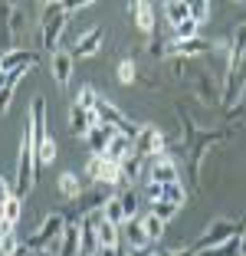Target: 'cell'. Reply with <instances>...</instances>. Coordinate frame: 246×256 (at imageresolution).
I'll return each mask as SVG.
<instances>
[{
	"mask_svg": "<svg viewBox=\"0 0 246 256\" xmlns=\"http://www.w3.org/2000/svg\"><path fill=\"white\" fill-rule=\"evenodd\" d=\"M102 40H105V30L102 26H92V30H86L69 46V53H72V60H89V56H96L102 50Z\"/></svg>",
	"mask_w": 246,
	"mask_h": 256,
	"instance_id": "obj_9",
	"label": "cell"
},
{
	"mask_svg": "<svg viewBox=\"0 0 246 256\" xmlns=\"http://www.w3.org/2000/svg\"><path fill=\"white\" fill-rule=\"evenodd\" d=\"M36 62H40V53L30 50V46H26V50H10V53L0 56V69H4V72H26V69L36 66Z\"/></svg>",
	"mask_w": 246,
	"mask_h": 256,
	"instance_id": "obj_11",
	"label": "cell"
},
{
	"mask_svg": "<svg viewBox=\"0 0 246 256\" xmlns=\"http://www.w3.org/2000/svg\"><path fill=\"white\" fill-rule=\"evenodd\" d=\"M52 79H56V86H66L72 79V53L69 50H56L52 53Z\"/></svg>",
	"mask_w": 246,
	"mask_h": 256,
	"instance_id": "obj_17",
	"label": "cell"
},
{
	"mask_svg": "<svg viewBox=\"0 0 246 256\" xmlns=\"http://www.w3.org/2000/svg\"><path fill=\"white\" fill-rule=\"evenodd\" d=\"M102 220V210H89L79 217V240H82V256H98V234L96 226Z\"/></svg>",
	"mask_w": 246,
	"mask_h": 256,
	"instance_id": "obj_8",
	"label": "cell"
},
{
	"mask_svg": "<svg viewBox=\"0 0 246 256\" xmlns=\"http://www.w3.org/2000/svg\"><path fill=\"white\" fill-rule=\"evenodd\" d=\"M86 174H89L92 181H98V184H108V188H118V190L128 188L122 164L108 161L105 154H89V161H86Z\"/></svg>",
	"mask_w": 246,
	"mask_h": 256,
	"instance_id": "obj_5",
	"label": "cell"
},
{
	"mask_svg": "<svg viewBox=\"0 0 246 256\" xmlns=\"http://www.w3.org/2000/svg\"><path fill=\"white\" fill-rule=\"evenodd\" d=\"M96 234H98V250H112V246H122V226L118 224H108V220H98L96 226Z\"/></svg>",
	"mask_w": 246,
	"mask_h": 256,
	"instance_id": "obj_20",
	"label": "cell"
},
{
	"mask_svg": "<svg viewBox=\"0 0 246 256\" xmlns=\"http://www.w3.org/2000/svg\"><path fill=\"white\" fill-rule=\"evenodd\" d=\"M243 226L236 224V220H230V217H220V220H210L207 224V230H204L200 236H197L194 243H190V253H207V250H214V246H224L226 240H233V236L240 234Z\"/></svg>",
	"mask_w": 246,
	"mask_h": 256,
	"instance_id": "obj_4",
	"label": "cell"
},
{
	"mask_svg": "<svg viewBox=\"0 0 246 256\" xmlns=\"http://www.w3.org/2000/svg\"><path fill=\"white\" fill-rule=\"evenodd\" d=\"M56 256H82V240H79V224H66L60 236V246H56Z\"/></svg>",
	"mask_w": 246,
	"mask_h": 256,
	"instance_id": "obj_16",
	"label": "cell"
},
{
	"mask_svg": "<svg viewBox=\"0 0 246 256\" xmlns=\"http://www.w3.org/2000/svg\"><path fill=\"white\" fill-rule=\"evenodd\" d=\"M10 197H16V194H14V184H10L7 178H0V207H4Z\"/></svg>",
	"mask_w": 246,
	"mask_h": 256,
	"instance_id": "obj_36",
	"label": "cell"
},
{
	"mask_svg": "<svg viewBox=\"0 0 246 256\" xmlns=\"http://www.w3.org/2000/svg\"><path fill=\"white\" fill-rule=\"evenodd\" d=\"M96 125H102L98 122V115H96V108H82V106H69V128H72V135H79V138H86L89 135V128H96Z\"/></svg>",
	"mask_w": 246,
	"mask_h": 256,
	"instance_id": "obj_12",
	"label": "cell"
},
{
	"mask_svg": "<svg viewBox=\"0 0 246 256\" xmlns=\"http://www.w3.org/2000/svg\"><path fill=\"white\" fill-rule=\"evenodd\" d=\"M98 256H132L128 246H112V250H98Z\"/></svg>",
	"mask_w": 246,
	"mask_h": 256,
	"instance_id": "obj_38",
	"label": "cell"
},
{
	"mask_svg": "<svg viewBox=\"0 0 246 256\" xmlns=\"http://www.w3.org/2000/svg\"><path fill=\"white\" fill-rule=\"evenodd\" d=\"M184 20H190V4H187V0H168V4H164V23L174 30V26H180Z\"/></svg>",
	"mask_w": 246,
	"mask_h": 256,
	"instance_id": "obj_21",
	"label": "cell"
},
{
	"mask_svg": "<svg viewBox=\"0 0 246 256\" xmlns=\"http://www.w3.org/2000/svg\"><path fill=\"white\" fill-rule=\"evenodd\" d=\"M89 7H92L89 0H76V4H66V10H69V16H72V14H82V10H89Z\"/></svg>",
	"mask_w": 246,
	"mask_h": 256,
	"instance_id": "obj_37",
	"label": "cell"
},
{
	"mask_svg": "<svg viewBox=\"0 0 246 256\" xmlns=\"http://www.w3.org/2000/svg\"><path fill=\"white\" fill-rule=\"evenodd\" d=\"M52 161H56V142L46 138V142L36 148V168H50Z\"/></svg>",
	"mask_w": 246,
	"mask_h": 256,
	"instance_id": "obj_30",
	"label": "cell"
},
{
	"mask_svg": "<svg viewBox=\"0 0 246 256\" xmlns=\"http://www.w3.org/2000/svg\"><path fill=\"white\" fill-rule=\"evenodd\" d=\"M142 226H144V234H148L151 246H154V243H158V240L164 236V230H168V224H164V220H158V217H154L151 210H148V214L142 217Z\"/></svg>",
	"mask_w": 246,
	"mask_h": 256,
	"instance_id": "obj_28",
	"label": "cell"
},
{
	"mask_svg": "<svg viewBox=\"0 0 246 256\" xmlns=\"http://www.w3.org/2000/svg\"><path fill=\"white\" fill-rule=\"evenodd\" d=\"M0 220L10 226H16V220H20V197H10L4 207H0Z\"/></svg>",
	"mask_w": 246,
	"mask_h": 256,
	"instance_id": "obj_31",
	"label": "cell"
},
{
	"mask_svg": "<svg viewBox=\"0 0 246 256\" xmlns=\"http://www.w3.org/2000/svg\"><path fill=\"white\" fill-rule=\"evenodd\" d=\"M132 154H134V151H132V138H125V135H118V132H115L112 142H108V148H105V158L115 161V164H125Z\"/></svg>",
	"mask_w": 246,
	"mask_h": 256,
	"instance_id": "obj_18",
	"label": "cell"
},
{
	"mask_svg": "<svg viewBox=\"0 0 246 256\" xmlns=\"http://www.w3.org/2000/svg\"><path fill=\"white\" fill-rule=\"evenodd\" d=\"M0 46L4 53L14 50V4H0Z\"/></svg>",
	"mask_w": 246,
	"mask_h": 256,
	"instance_id": "obj_19",
	"label": "cell"
},
{
	"mask_svg": "<svg viewBox=\"0 0 246 256\" xmlns=\"http://www.w3.org/2000/svg\"><path fill=\"white\" fill-rule=\"evenodd\" d=\"M36 256H56V250H40Z\"/></svg>",
	"mask_w": 246,
	"mask_h": 256,
	"instance_id": "obj_40",
	"label": "cell"
},
{
	"mask_svg": "<svg viewBox=\"0 0 246 256\" xmlns=\"http://www.w3.org/2000/svg\"><path fill=\"white\" fill-rule=\"evenodd\" d=\"M210 0H190V20L197 23V26H200V23H207L210 20Z\"/></svg>",
	"mask_w": 246,
	"mask_h": 256,
	"instance_id": "obj_33",
	"label": "cell"
},
{
	"mask_svg": "<svg viewBox=\"0 0 246 256\" xmlns=\"http://www.w3.org/2000/svg\"><path fill=\"white\" fill-rule=\"evenodd\" d=\"M132 151H134V158H142V161L161 158V154H168V138L161 135V128L144 125V128H138V135L132 138Z\"/></svg>",
	"mask_w": 246,
	"mask_h": 256,
	"instance_id": "obj_6",
	"label": "cell"
},
{
	"mask_svg": "<svg viewBox=\"0 0 246 256\" xmlns=\"http://www.w3.org/2000/svg\"><path fill=\"white\" fill-rule=\"evenodd\" d=\"M26 72H7V86L0 89V115H7V108L14 106V92H16V82H20Z\"/></svg>",
	"mask_w": 246,
	"mask_h": 256,
	"instance_id": "obj_26",
	"label": "cell"
},
{
	"mask_svg": "<svg viewBox=\"0 0 246 256\" xmlns=\"http://www.w3.org/2000/svg\"><path fill=\"white\" fill-rule=\"evenodd\" d=\"M197 30H200V26H197L194 20H184L180 26H174L171 33H174V40H178V43H187V40H197V36H200Z\"/></svg>",
	"mask_w": 246,
	"mask_h": 256,
	"instance_id": "obj_32",
	"label": "cell"
},
{
	"mask_svg": "<svg viewBox=\"0 0 246 256\" xmlns=\"http://www.w3.org/2000/svg\"><path fill=\"white\" fill-rule=\"evenodd\" d=\"M132 14H134V26L144 33V36H154L158 30V16H154V4H144V0H134L132 4Z\"/></svg>",
	"mask_w": 246,
	"mask_h": 256,
	"instance_id": "obj_13",
	"label": "cell"
},
{
	"mask_svg": "<svg viewBox=\"0 0 246 256\" xmlns=\"http://www.w3.org/2000/svg\"><path fill=\"white\" fill-rule=\"evenodd\" d=\"M4 86H7V72H4V69H0V89H4Z\"/></svg>",
	"mask_w": 246,
	"mask_h": 256,
	"instance_id": "obj_41",
	"label": "cell"
},
{
	"mask_svg": "<svg viewBox=\"0 0 246 256\" xmlns=\"http://www.w3.org/2000/svg\"><path fill=\"white\" fill-rule=\"evenodd\" d=\"M96 102H98V92L92 89V86H82L79 89V96H76V106H82V108H96Z\"/></svg>",
	"mask_w": 246,
	"mask_h": 256,
	"instance_id": "obj_35",
	"label": "cell"
},
{
	"mask_svg": "<svg viewBox=\"0 0 246 256\" xmlns=\"http://www.w3.org/2000/svg\"><path fill=\"white\" fill-rule=\"evenodd\" d=\"M122 240H125L128 250H148L151 246L148 234H144V226H142V217H138V220H128V224L122 226Z\"/></svg>",
	"mask_w": 246,
	"mask_h": 256,
	"instance_id": "obj_15",
	"label": "cell"
},
{
	"mask_svg": "<svg viewBox=\"0 0 246 256\" xmlns=\"http://www.w3.org/2000/svg\"><path fill=\"white\" fill-rule=\"evenodd\" d=\"M115 79H118L122 86H132L134 79H138V66H134V60H122L118 69H115Z\"/></svg>",
	"mask_w": 246,
	"mask_h": 256,
	"instance_id": "obj_29",
	"label": "cell"
},
{
	"mask_svg": "<svg viewBox=\"0 0 246 256\" xmlns=\"http://www.w3.org/2000/svg\"><path fill=\"white\" fill-rule=\"evenodd\" d=\"M210 53H214V43L204 36L187 40V43H178V40L168 43V60H197V56H210Z\"/></svg>",
	"mask_w": 246,
	"mask_h": 256,
	"instance_id": "obj_7",
	"label": "cell"
},
{
	"mask_svg": "<svg viewBox=\"0 0 246 256\" xmlns=\"http://www.w3.org/2000/svg\"><path fill=\"white\" fill-rule=\"evenodd\" d=\"M194 92H197V98H200L207 108H214L216 106V96H220V89H216V82H214V76L207 72V69H197V79H194Z\"/></svg>",
	"mask_w": 246,
	"mask_h": 256,
	"instance_id": "obj_14",
	"label": "cell"
},
{
	"mask_svg": "<svg viewBox=\"0 0 246 256\" xmlns=\"http://www.w3.org/2000/svg\"><path fill=\"white\" fill-rule=\"evenodd\" d=\"M240 246H243V256H246V226L240 230Z\"/></svg>",
	"mask_w": 246,
	"mask_h": 256,
	"instance_id": "obj_39",
	"label": "cell"
},
{
	"mask_svg": "<svg viewBox=\"0 0 246 256\" xmlns=\"http://www.w3.org/2000/svg\"><path fill=\"white\" fill-rule=\"evenodd\" d=\"M118 197H122V210H125V224L128 220H138L142 217V200L144 197L138 194L134 188H125V190H118Z\"/></svg>",
	"mask_w": 246,
	"mask_h": 256,
	"instance_id": "obj_22",
	"label": "cell"
},
{
	"mask_svg": "<svg viewBox=\"0 0 246 256\" xmlns=\"http://www.w3.org/2000/svg\"><path fill=\"white\" fill-rule=\"evenodd\" d=\"M112 128H105V125H96L89 128V135H86V144L92 148V154H105V148H108V142H112Z\"/></svg>",
	"mask_w": 246,
	"mask_h": 256,
	"instance_id": "obj_23",
	"label": "cell"
},
{
	"mask_svg": "<svg viewBox=\"0 0 246 256\" xmlns=\"http://www.w3.org/2000/svg\"><path fill=\"white\" fill-rule=\"evenodd\" d=\"M66 224H69V220H66V214L52 210V214H46V217H43V224H40V226H36V230H33V234L26 236L23 243H26L30 250H36V253H40V250H56V246H60L62 230H66Z\"/></svg>",
	"mask_w": 246,
	"mask_h": 256,
	"instance_id": "obj_3",
	"label": "cell"
},
{
	"mask_svg": "<svg viewBox=\"0 0 246 256\" xmlns=\"http://www.w3.org/2000/svg\"><path fill=\"white\" fill-rule=\"evenodd\" d=\"M102 217L108 220V224L125 226V210H122V197L118 194H112V197H105V200H102Z\"/></svg>",
	"mask_w": 246,
	"mask_h": 256,
	"instance_id": "obj_25",
	"label": "cell"
},
{
	"mask_svg": "<svg viewBox=\"0 0 246 256\" xmlns=\"http://www.w3.org/2000/svg\"><path fill=\"white\" fill-rule=\"evenodd\" d=\"M151 214H154L158 220H164V224H171V220L178 217V207H174V204H164V200H158V204H151Z\"/></svg>",
	"mask_w": 246,
	"mask_h": 256,
	"instance_id": "obj_34",
	"label": "cell"
},
{
	"mask_svg": "<svg viewBox=\"0 0 246 256\" xmlns=\"http://www.w3.org/2000/svg\"><path fill=\"white\" fill-rule=\"evenodd\" d=\"M36 148H33V138H30V128H23L20 135V151H16V178H14V194L20 197H30V190L36 188Z\"/></svg>",
	"mask_w": 246,
	"mask_h": 256,
	"instance_id": "obj_2",
	"label": "cell"
},
{
	"mask_svg": "<svg viewBox=\"0 0 246 256\" xmlns=\"http://www.w3.org/2000/svg\"><path fill=\"white\" fill-rule=\"evenodd\" d=\"M161 200L164 204H174V207H184L187 204V190H184V184H161Z\"/></svg>",
	"mask_w": 246,
	"mask_h": 256,
	"instance_id": "obj_27",
	"label": "cell"
},
{
	"mask_svg": "<svg viewBox=\"0 0 246 256\" xmlns=\"http://www.w3.org/2000/svg\"><path fill=\"white\" fill-rule=\"evenodd\" d=\"M56 188H60V194L66 197V200H79L82 197V181H79V174H72V171H62Z\"/></svg>",
	"mask_w": 246,
	"mask_h": 256,
	"instance_id": "obj_24",
	"label": "cell"
},
{
	"mask_svg": "<svg viewBox=\"0 0 246 256\" xmlns=\"http://www.w3.org/2000/svg\"><path fill=\"white\" fill-rule=\"evenodd\" d=\"M69 20H72V16H69V10H66L62 0L43 4V10H40V46L50 50V53H56L62 33H66V26H69Z\"/></svg>",
	"mask_w": 246,
	"mask_h": 256,
	"instance_id": "obj_1",
	"label": "cell"
},
{
	"mask_svg": "<svg viewBox=\"0 0 246 256\" xmlns=\"http://www.w3.org/2000/svg\"><path fill=\"white\" fill-rule=\"evenodd\" d=\"M148 181L151 184H180V174H178V161L171 154H161V158L151 161L148 168Z\"/></svg>",
	"mask_w": 246,
	"mask_h": 256,
	"instance_id": "obj_10",
	"label": "cell"
}]
</instances>
